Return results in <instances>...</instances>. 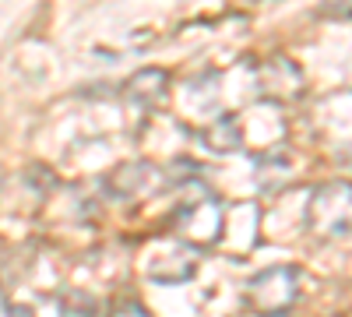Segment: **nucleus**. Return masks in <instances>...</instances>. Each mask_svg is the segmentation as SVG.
Returning a JSON list of instances; mask_svg holds the SVG:
<instances>
[{"label":"nucleus","mask_w":352,"mask_h":317,"mask_svg":"<svg viewBox=\"0 0 352 317\" xmlns=\"http://www.w3.org/2000/svg\"><path fill=\"white\" fill-rule=\"evenodd\" d=\"M300 296V272L292 265H272L247 282V303L261 314H285Z\"/></svg>","instance_id":"obj_2"},{"label":"nucleus","mask_w":352,"mask_h":317,"mask_svg":"<svg viewBox=\"0 0 352 317\" xmlns=\"http://www.w3.org/2000/svg\"><path fill=\"white\" fill-rule=\"evenodd\" d=\"M300 81L303 78H300L296 64H289L285 56H275V61L257 67V89L272 99H292L300 92Z\"/></svg>","instance_id":"obj_4"},{"label":"nucleus","mask_w":352,"mask_h":317,"mask_svg":"<svg viewBox=\"0 0 352 317\" xmlns=\"http://www.w3.org/2000/svg\"><path fill=\"white\" fill-rule=\"evenodd\" d=\"M148 180H152V166H148V162H134V166H120L116 173H109L106 187H109L113 197H131V194H138Z\"/></svg>","instance_id":"obj_8"},{"label":"nucleus","mask_w":352,"mask_h":317,"mask_svg":"<svg viewBox=\"0 0 352 317\" xmlns=\"http://www.w3.org/2000/svg\"><path fill=\"white\" fill-rule=\"evenodd\" d=\"M264 317H289V314H264Z\"/></svg>","instance_id":"obj_10"},{"label":"nucleus","mask_w":352,"mask_h":317,"mask_svg":"<svg viewBox=\"0 0 352 317\" xmlns=\"http://www.w3.org/2000/svg\"><path fill=\"white\" fill-rule=\"evenodd\" d=\"M197 272V254L190 247H173L152 257V278L162 285H184Z\"/></svg>","instance_id":"obj_5"},{"label":"nucleus","mask_w":352,"mask_h":317,"mask_svg":"<svg viewBox=\"0 0 352 317\" xmlns=\"http://www.w3.org/2000/svg\"><path fill=\"white\" fill-rule=\"evenodd\" d=\"M307 226L324 240L352 233V184L331 180L324 187H317L307 205Z\"/></svg>","instance_id":"obj_1"},{"label":"nucleus","mask_w":352,"mask_h":317,"mask_svg":"<svg viewBox=\"0 0 352 317\" xmlns=\"http://www.w3.org/2000/svg\"><path fill=\"white\" fill-rule=\"evenodd\" d=\"M176 237H180L184 247L197 250V247H212L222 240V205L212 197V194H204L197 201H190V205H184L180 212H176Z\"/></svg>","instance_id":"obj_3"},{"label":"nucleus","mask_w":352,"mask_h":317,"mask_svg":"<svg viewBox=\"0 0 352 317\" xmlns=\"http://www.w3.org/2000/svg\"><path fill=\"white\" fill-rule=\"evenodd\" d=\"M113 317H152V314L144 310L141 303H134V300H124V303H116Z\"/></svg>","instance_id":"obj_9"},{"label":"nucleus","mask_w":352,"mask_h":317,"mask_svg":"<svg viewBox=\"0 0 352 317\" xmlns=\"http://www.w3.org/2000/svg\"><path fill=\"white\" fill-rule=\"evenodd\" d=\"M240 141H243L240 120H236V117H229V113L215 117L208 127L201 131V145L208 149V152H215V155H229V152H236V149H240Z\"/></svg>","instance_id":"obj_7"},{"label":"nucleus","mask_w":352,"mask_h":317,"mask_svg":"<svg viewBox=\"0 0 352 317\" xmlns=\"http://www.w3.org/2000/svg\"><path fill=\"white\" fill-rule=\"evenodd\" d=\"M127 99L131 102H138V106H144V109H155V106H162L166 102V96H169V71H162V67H144V71H138L127 85Z\"/></svg>","instance_id":"obj_6"}]
</instances>
